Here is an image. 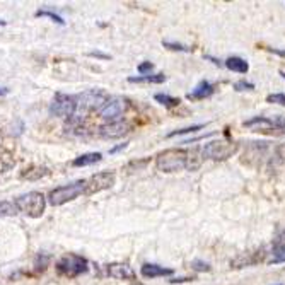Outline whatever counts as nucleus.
<instances>
[{
    "instance_id": "nucleus-36",
    "label": "nucleus",
    "mask_w": 285,
    "mask_h": 285,
    "mask_svg": "<svg viewBox=\"0 0 285 285\" xmlns=\"http://www.w3.org/2000/svg\"><path fill=\"white\" fill-rule=\"evenodd\" d=\"M0 26H5V21H0Z\"/></svg>"
},
{
    "instance_id": "nucleus-11",
    "label": "nucleus",
    "mask_w": 285,
    "mask_h": 285,
    "mask_svg": "<svg viewBox=\"0 0 285 285\" xmlns=\"http://www.w3.org/2000/svg\"><path fill=\"white\" fill-rule=\"evenodd\" d=\"M213 93H215V85L212 82H208V80H202V82L198 84L191 93L186 94V99H190V101L207 99V98H210Z\"/></svg>"
},
{
    "instance_id": "nucleus-33",
    "label": "nucleus",
    "mask_w": 285,
    "mask_h": 285,
    "mask_svg": "<svg viewBox=\"0 0 285 285\" xmlns=\"http://www.w3.org/2000/svg\"><path fill=\"white\" fill-rule=\"evenodd\" d=\"M89 55H91V57H98V58H110L108 55H103V53H99V51H91Z\"/></svg>"
},
{
    "instance_id": "nucleus-17",
    "label": "nucleus",
    "mask_w": 285,
    "mask_h": 285,
    "mask_svg": "<svg viewBox=\"0 0 285 285\" xmlns=\"http://www.w3.org/2000/svg\"><path fill=\"white\" fill-rule=\"evenodd\" d=\"M101 161V154L99 152H91V154H84L80 155L74 161V166L75 168H80V166H93L96 163H99Z\"/></svg>"
},
{
    "instance_id": "nucleus-32",
    "label": "nucleus",
    "mask_w": 285,
    "mask_h": 285,
    "mask_svg": "<svg viewBox=\"0 0 285 285\" xmlns=\"http://www.w3.org/2000/svg\"><path fill=\"white\" fill-rule=\"evenodd\" d=\"M127 145H128V144H121V145H118V147L111 149L110 152H111V154H115V152H118V150H123V149H127Z\"/></svg>"
},
{
    "instance_id": "nucleus-25",
    "label": "nucleus",
    "mask_w": 285,
    "mask_h": 285,
    "mask_svg": "<svg viewBox=\"0 0 285 285\" xmlns=\"http://www.w3.org/2000/svg\"><path fill=\"white\" fill-rule=\"evenodd\" d=\"M234 89L238 91V93H243V91H253L255 89V84L248 82V80H238V82L234 84Z\"/></svg>"
},
{
    "instance_id": "nucleus-31",
    "label": "nucleus",
    "mask_w": 285,
    "mask_h": 285,
    "mask_svg": "<svg viewBox=\"0 0 285 285\" xmlns=\"http://www.w3.org/2000/svg\"><path fill=\"white\" fill-rule=\"evenodd\" d=\"M205 58H207V60H212V63H213V65H219V67H220V65H222V62H220V60H217V58H213V57H210V55H207Z\"/></svg>"
},
{
    "instance_id": "nucleus-37",
    "label": "nucleus",
    "mask_w": 285,
    "mask_h": 285,
    "mask_svg": "<svg viewBox=\"0 0 285 285\" xmlns=\"http://www.w3.org/2000/svg\"><path fill=\"white\" fill-rule=\"evenodd\" d=\"M137 285H140V283H137Z\"/></svg>"
},
{
    "instance_id": "nucleus-14",
    "label": "nucleus",
    "mask_w": 285,
    "mask_h": 285,
    "mask_svg": "<svg viewBox=\"0 0 285 285\" xmlns=\"http://www.w3.org/2000/svg\"><path fill=\"white\" fill-rule=\"evenodd\" d=\"M140 273L145 278H155V277L173 275L174 270H173V268H164V266L154 265V263H145V265L140 268Z\"/></svg>"
},
{
    "instance_id": "nucleus-16",
    "label": "nucleus",
    "mask_w": 285,
    "mask_h": 285,
    "mask_svg": "<svg viewBox=\"0 0 285 285\" xmlns=\"http://www.w3.org/2000/svg\"><path fill=\"white\" fill-rule=\"evenodd\" d=\"M164 80H166L164 74H149V75L128 77V82H132V84H163Z\"/></svg>"
},
{
    "instance_id": "nucleus-22",
    "label": "nucleus",
    "mask_w": 285,
    "mask_h": 285,
    "mask_svg": "<svg viewBox=\"0 0 285 285\" xmlns=\"http://www.w3.org/2000/svg\"><path fill=\"white\" fill-rule=\"evenodd\" d=\"M15 212H17V208H15L14 203H10V202L0 203V215H14Z\"/></svg>"
},
{
    "instance_id": "nucleus-13",
    "label": "nucleus",
    "mask_w": 285,
    "mask_h": 285,
    "mask_svg": "<svg viewBox=\"0 0 285 285\" xmlns=\"http://www.w3.org/2000/svg\"><path fill=\"white\" fill-rule=\"evenodd\" d=\"M108 275L118 278V280H127V278L135 277V272L127 263H111V265H108Z\"/></svg>"
},
{
    "instance_id": "nucleus-7",
    "label": "nucleus",
    "mask_w": 285,
    "mask_h": 285,
    "mask_svg": "<svg viewBox=\"0 0 285 285\" xmlns=\"http://www.w3.org/2000/svg\"><path fill=\"white\" fill-rule=\"evenodd\" d=\"M115 183V174L113 173H98L93 174L91 178L84 181V193L85 195H94V193H99L103 190L113 186Z\"/></svg>"
},
{
    "instance_id": "nucleus-6",
    "label": "nucleus",
    "mask_w": 285,
    "mask_h": 285,
    "mask_svg": "<svg viewBox=\"0 0 285 285\" xmlns=\"http://www.w3.org/2000/svg\"><path fill=\"white\" fill-rule=\"evenodd\" d=\"M57 270L65 277H77L87 272V260L77 255H67L57 263Z\"/></svg>"
},
{
    "instance_id": "nucleus-9",
    "label": "nucleus",
    "mask_w": 285,
    "mask_h": 285,
    "mask_svg": "<svg viewBox=\"0 0 285 285\" xmlns=\"http://www.w3.org/2000/svg\"><path fill=\"white\" fill-rule=\"evenodd\" d=\"M127 99L123 98H118V96H115V98H110L106 101V103L103 104V108L99 110V116L103 118V120H110V121H115L118 116H121L123 113L127 111Z\"/></svg>"
},
{
    "instance_id": "nucleus-29",
    "label": "nucleus",
    "mask_w": 285,
    "mask_h": 285,
    "mask_svg": "<svg viewBox=\"0 0 285 285\" xmlns=\"http://www.w3.org/2000/svg\"><path fill=\"white\" fill-rule=\"evenodd\" d=\"M272 53H275V55H278V57H282V58H285V50H278V48H268Z\"/></svg>"
},
{
    "instance_id": "nucleus-18",
    "label": "nucleus",
    "mask_w": 285,
    "mask_h": 285,
    "mask_svg": "<svg viewBox=\"0 0 285 285\" xmlns=\"http://www.w3.org/2000/svg\"><path fill=\"white\" fill-rule=\"evenodd\" d=\"M14 166V159L12 155H10L7 150L0 147V173H4V171L10 169Z\"/></svg>"
},
{
    "instance_id": "nucleus-12",
    "label": "nucleus",
    "mask_w": 285,
    "mask_h": 285,
    "mask_svg": "<svg viewBox=\"0 0 285 285\" xmlns=\"http://www.w3.org/2000/svg\"><path fill=\"white\" fill-rule=\"evenodd\" d=\"M272 263H285V229L275 236L272 243Z\"/></svg>"
},
{
    "instance_id": "nucleus-4",
    "label": "nucleus",
    "mask_w": 285,
    "mask_h": 285,
    "mask_svg": "<svg viewBox=\"0 0 285 285\" xmlns=\"http://www.w3.org/2000/svg\"><path fill=\"white\" fill-rule=\"evenodd\" d=\"M84 193V181H77V183H72V185H65V186H60L57 190H53L50 195H48V202L50 205L53 207H60L63 203L67 202H72L75 200L79 195Z\"/></svg>"
},
{
    "instance_id": "nucleus-24",
    "label": "nucleus",
    "mask_w": 285,
    "mask_h": 285,
    "mask_svg": "<svg viewBox=\"0 0 285 285\" xmlns=\"http://www.w3.org/2000/svg\"><path fill=\"white\" fill-rule=\"evenodd\" d=\"M163 45L166 48H169V50L173 51H191V48H188L185 45H180V43H173V41H163Z\"/></svg>"
},
{
    "instance_id": "nucleus-2",
    "label": "nucleus",
    "mask_w": 285,
    "mask_h": 285,
    "mask_svg": "<svg viewBox=\"0 0 285 285\" xmlns=\"http://www.w3.org/2000/svg\"><path fill=\"white\" fill-rule=\"evenodd\" d=\"M15 208L23 212L28 217H41L45 212V197L40 191H29L26 195H21L14 202Z\"/></svg>"
},
{
    "instance_id": "nucleus-28",
    "label": "nucleus",
    "mask_w": 285,
    "mask_h": 285,
    "mask_svg": "<svg viewBox=\"0 0 285 285\" xmlns=\"http://www.w3.org/2000/svg\"><path fill=\"white\" fill-rule=\"evenodd\" d=\"M152 68H154V65L150 62H144V63H140L138 65V72H140L142 75H149L150 72H152Z\"/></svg>"
},
{
    "instance_id": "nucleus-27",
    "label": "nucleus",
    "mask_w": 285,
    "mask_h": 285,
    "mask_svg": "<svg viewBox=\"0 0 285 285\" xmlns=\"http://www.w3.org/2000/svg\"><path fill=\"white\" fill-rule=\"evenodd\" d=\"M191 268L193 270H197V272H210V265L205 263V261H202V260L191 261Z\"/></svg>"
},
{
    "instance_id": "nucleus-5",
    "label": "nucleus",
    "mask_w": 285,
    "mask_h": 285,
    "mask_svg": "<svg viewBox=\"0 0 285 285\" xmlns=\"http://www.w3.org/2000/svg\"><path fill=\"white\" fill-rule=\"evenodd\" d=\"M238 150V144L236 142H225V140H213L205 144L202 149L203 159H212V161H224L229 159L230 155L236 154Z\"/></svg>"
},
{
    "instance_id": "nucleus-20",
    "label": "nucleus",
    "mask_w": 285,
    "mask_h": 285,
    "mask_svg": "<svg viewBox=\"0 0 285 285\" xmlns=\"http://www.w3.org/2000/svg\"><path fill=\"white\" fill-rule=\"evenodd\" d=\"M155 101L168 108H173V106H178L180 104V99L178 98H173L169 94H155Z\"/></svg>"
},
{
    "instance_id": "nucleus-23",
    "label": "nucleus",
    "mask_w": 285,
    "mask_h": 285,
    "mask_svg": "<svg viewBox=\"0 0 285 285\" xmlns=\"http://www.w3.org/2000/svg\"><path fill=\"white\" fill-rule=\"evenodd\" d=\"M266 103L285 106V94H282V93H277V94H268V96H266Z\"/></svg>"
},
{
    "instance_id": "nucleus-15",
    "label": "nucleus",
    "mask_w": 285,
    "mask_h": 285,
    "mask_svg": "<svg viewBox=\"0 0 285 285\" xmlns=\"http://www.w3.org/2000/svg\"><path fill=\"white\" fill-rule=\"evenodd\" d=\"M224 65L233 72H238V74H248L250 70V65L244 58L241 57H229L227 60L224 62Z\"/></svg>"
},
{
    "instance_id": "nucleus-30",
    "label": "nucleus",
    "mask_w": 285,
    "mask_h": 285,
    "mask_svg": "<svg viewBox=\"0 0 285 285\" xmlns=\"http://www.w3.org/2000/svg\"><path fill=\"white\" fill-rule=\"evenodd\" d=\"M193 278H188V277H181V278H174V280H171V283H183V282H190Z\"/></svg>"
},
{
    "instance_id": "nucleus-3",
    "label": "nucleus",
    "mask_w": 285,
    "mask_h": 285,
    "mask_svg": "<svg viewBox=\"0 0 285 285\" xmlns=\"http://www.w3.org/2000/svg\"><path fill=\"white\" fill-rule=\"evenodd\" d=\"M108 101L106 94L103 91L93 89V91H85V93L75 96V115H84V113L101 110L103 104Z\"/></svg>"
},
{
    "instance_id": "nucleus-19",
    "label": "nucleus",
    "mask_w": 285,
    "mask_h": 285,
    "mask_svg": "<svg viewBox=\"0 0 285 285\" xmlns=\"http://www.w3.org/2000/svg\"><path fill=\"white\" fill-rule=\"evenodd\" d=\"M48 171L45 168H31L29 171L26 169V173H23L21 176H23L24 180H40L41 176H46Z\"/></svg>"
},
{
    "instance_id": "nucleus-35",
    "label": "nucleus",
    "mask_w": 285,
    "mask_h": 285,
    "mask_svg": "<svg viewBox=\"0 0 285 285\" xmlns=\"http://www.w3.org/2000/svg\"><path fill=\"white\" fill-rule=\"evenodd\" d=\"M280 75H282V77L285 79V70H280Z\"/></svg>"
},
{
    "instance_id": "nucleus-21",
    "label": "nucleus",
    "mask_w": 285,
    "mask_h": 285,
    "mask_svg": "<svg viewBox=\"0 0 285 285\" xmlns=\"http://www.w3.org/2000/svg\"><path fill=\"white\" fill-rule=\"evenodd\" d=\"M205 127V125H191V127H186V128H181V130H174V132H171L169 133V138H173V137H180V135H185V133H193V132H198V130H202V128Z\"/></svg>"
},
{
    "instance_id": "nucleus-8",
    "label": "nucleus",
    "mask_w": 285,
    "mask_h": 285,
    "mask_svg": "<svg viewBox=\"0 0 285 285\" xmlns=\"http://www.w3.org/2000/svg\"><path fill=\"white\" fill-rule=\"evenodd\" d=\"M50 113L55 116L68 118L75 115V98L65 94H57L50 106Z\"/></svg>"
},
{
    "instance_id": "nucleus-1",
    "label": "nucleus",
    "mask_w": 285,
    "mask_h": 285,
    "mask_svg": "<svg viewBox=\"0 0 285 285\" xmlns=\"http://www.w3.org/2000/svg\"><path fill=\"white\" fill-rule=\"evenodd\" d=\"M155 164H157V169L163 171V173H176V171L181 169H193L190 152L180 149H169L161 152L157 155Z\"/></svg>"
},
{
    "instance_id": "nucleus-34",
    "label": "nucleus",
    "mask_w": 285,
    "mask_h": 285,
    "mask_svg": "<svg viewBox=\"0 0 285 285\" xmlns=\"http://www.w3.org/2000/svg\"><path fill=\"white\" fill-rule=\"evenodd\" d=\"M7 93H9L7 89H0V96H4V94H7Z\"/></svg>"
},
{
    "instance_id": "nucleus-10",
    "label": "nucleus",
    "mask_w": 285,
    "mask_h": 285,
    "mask_svg": "<svg viewBox=\"0 0 285 285\" xmlns=\"http://www.w3.org/2000/svg\"><path fill=\"white\" fill-rule=\"evenodd\" d=\"M130 132V125H128L127 121H110L108 125L101 127V137L104 138H120L123 135H127V133Z\"/></svg>"
},
{
    "instance_id": "nucleus-26",
    "label": "nucleus",
    "mask_w": 285,
    "mask_h": 285,
    "mask_svg": "<svg viewBox=\"0 0 285 285\" xmlns=\"http://www.w3.org/2000/svg\"><path fill=\"white\" fill-rule=\"evenodd\" d=\"M36 15L38 17H50V19H53L55 23H58V24H63L65 21H63L60 15H57V14H53V12H48V10H38L36 12Z\"/></svg>"
}]
</instances>
